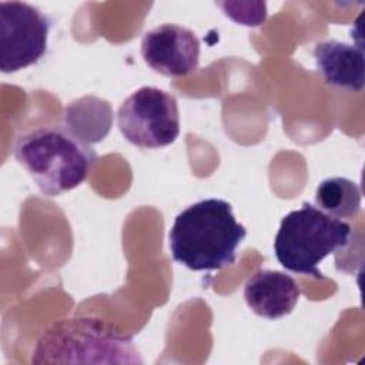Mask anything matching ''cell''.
<instances>
[{"label":"cell","instance_id":"1","mask_svg":"<svg viewBox=\"0 0 365 365\" xmlns=\"http://www.w3.org/2000/svg\"><path fill=\"white\" fill-rule=\"evenodd\" d=\"M245 235L228 201L207 198L177 214L168 242L175 262L192 271H215L235 262Z\"/></svg>","mask_w":365,"mask_h":365},{"label":"cell","instance_id":"2","mask_svg":"<svg viewBox=\"0 0 365 365\" xmlns=\"http://www.w3.org/2000/svg\"><path fill=\"white\" fill-rule=\"evenodd\" d=\"M14 157L47 197L77 188L97 161L94 148L61 125H40L21 133L14 143Z\"/></svg>","mask_w":365,"mask_h":365},{"label":"cell","instance_id":"3","mask_svg":"<svg viewBox=\"0 0 365 365\" xmlns=\"http://www.w3.org/2000/svg\"><path fill=\"white\" fill-rule=\"evenodd\" d=\"M133 336L94 317H73L43 331L31 364H143Z\"/></svg>","mask_w":365,"mask_h":365},{"label":"cell","instance_id":"4","mask_svg":"<svg viewBox=\"0 0 365 365\" xmlns=\"http://www.w3.org/2000/svg\"><path fill=\"white\" fill-rule=\"evenodd\" d=\"M349 238L348 222L304 202L282 218L274 240V252L285 269L322 279L319 262L329 254L345 250Z\"/></svg>","mask_w":365,"mask_h":365},{"label":"cell","instance_id":"5","mask_svg":"<svg viewBox=\"0 0 365 365\" xmlns=\"http://www.w3.org/2000/svg\"><path fill=\"white\" fill-rule=\"evenodd\" d=\"M123 137L138 148H163L180 134V110L174 96L157 87H141L117 111Z\"/></svg>","mask_w":365,"mask_h":365},{"label":"cell","instance_id":"6","mask_svg":"<svg viewBox=\"0 0 365 365\" xmlns=\"http://www.w3.org/2000/svg\"><path fill=\"white\" fill-rule=\"evenodd\" d=\"M50 19L23 1L0 3V68L16 73L36 64L47 50Z\"/></svg>","mask_w":365,"mask_h":365},{"label":"cell","instance_id":"7","mask_svg":"<svg viewBox=\"0 0 365 365\" xmlns=\"http://www.w3.org/2000/svg\"><path fill=\"white\" fill-rule=\"evenodd\" d=\"M200 48V40L192 30L171 23L145 31L141 38L145 64L171 78L185 77L198 68Z\"/></svg>","mask_w":365,"mask_h":365},{"label":"cell","instance_id":"8","mask_svg":"<svg viewBox=\"0 0 365 365\" xmlns=\"http://www.w3.org/2000/svg\"><path fill=\"white\" fill-rule=\"evenodd\" d=\"M301 297L297 281L281 271L259 269L244 285V298L258 317L278 319L291 314Z\"/></svg>","mask_w":365,"mask_h":365},{"label":"cell","instance_id":"9","mask_svg":"<svg viewBox=\"0 0 365 365\" xmlns=\"http://www.w3.org/2000/svg\"><path fill=\"white\" fill-rule=\"evenodd\" d=\"M314 60L325 83L349 91H361L364 88L362 46L324 40L315 44Z\"/></svg>","mask_w":365,"mask_h":365},{"label":"cell","instance_id":"10","mask_svg":"<svg viewBox=\"0 0 365 365\" xmlns=\"http://www.w3.org/2000/svg\"><path fill=\"white\" fill-rule=\"evenodd\" d=\"M64 127L86 144L100 143L113 125V110L107 100L84 96L71 101L63 111Z\"/></svg>","mask_w":365,"mask_h":365},{"label":"cell","instance_id":"11","mask_svg":"<svg viewBox=\"0 0 365 365\" xmlns=\"http://www.w3.org/2000/svg\"><path fill=\"white\" fill-rule=\"evenodd\" d=\"M361 188L352 180L332 177L319 182L315 202L319 210L334 218H354L361 210Z\"/></svg>","mask_w":365,"mask_h":365}]
</instances>
